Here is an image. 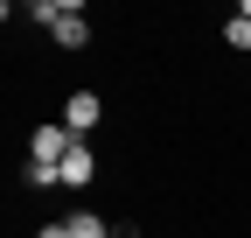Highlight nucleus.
Wrapping results in <instances>:
<instances>
[{"mask_svg": "<svg viewBox=\"0 0 251 238\" xmlns=\"http://www.w3.org/2000/svg\"><path fill=\"white\" fill-rule=\"evenodd\" d=\"M28 14H35V21H49V35H56L63 49H84V42H91V21H84V7H63V0H35Z\"/></svg>", "mask_w": 251, "mask_h": 238, "instance_id": "f257e3e1", "label": "nucleus"}, {"mask_svg": "<svg viewBox=\"0 0 251 238\" xmlns=\"http://www.w3.org/2000/svg\"><path fill=\"white\" fill-rule=\"evenodd\" d=\"M70 147H77V133L63 126V119H49V126H35V133H28V161H35V168H56Z\"/></svg>", "mask_w": 251, "mask_h": 238, "instance_id": "f03ea898", "label": "nucleus"}, {"mask_svg": "<svg viewBox=\"0 0 251 238\" xmlns=\"http://www.w3.org/2000/svg\"><path fill=\"white\" fill-rule=\"evenodd\" d=\"M98 119H105V98H98V91H70V98H63V126H70L77 140L98 126Z\"/></svg>", "mask_w": 251, "mask_h": 238, "instance_id": "7ed1b4c3", "label": "nucleus"}, {"mask_svg": "<svg viewBox=\"0 0 251 238\" xmlns=\"http://www.w3.org/2000/svg\"><path fill=\"white\" fill-rule=\"evenodd\" d=\"M91 175H98V154H91V147L77 140V147H70V154H63V161H56V189H84V182H91Z\"/></svg>", "mask_w": 251, "mask_h": 238, "instance_id": "20e7f679", "label": "nucleus"}, {"mask_svg": "<svg viewBox=\"0 0 251 238\" xmlns=\"http://www.w3.org/2000/svg\"><path fill=\"white\" fill-rule=\"evenodd\" d=\"M70 238H112V224L98 210H70Z\"/></svg>", "mask_w": 251, "mask_h": 238, "instance_id": "39448f33", "label": "nucleus"}, {"mask_svg": "<svg viewBox=\"0 0 251 238\" xmlns=\"http://www.w3.org/2000/svg\"><path fill=\"white\" fill-rule=\"evenodd\" d=\"M224 42H230V49H251V21H244V14L224 21Z\"/></svg>", "mask_w": 251, "mask_h": 238, "instance_id": "423d86ee", "label": "nucleus"}, {"mask_svg": "<svg viewBox=\"0 0 251 238\" xmlns=\"http://www.w3.org/2000/svg\"><path fill=\"white\" fill-rule=\"evenodd\" d=\"M35 238H70V224H42V231H35Z\"/></svg>", "mask_w": 251, "mask_h": 238, "instance_id": "0eeeda50", "label": "nucleus"}, {"mask_svg": "<svg viewBox=\"0 0 251 238\" xmlns=\"http://www.w3.org/2000/svg\"><path fill=\"white\" fill-rule=\"evenodd\" d=\"M237 14H244V21H251V0H244V7H237Z\"/></svg>", "mask_w": 251, "mask_h": 238, "instance_id": "6e6552de", "label": "nucleus"}]
</instances>
